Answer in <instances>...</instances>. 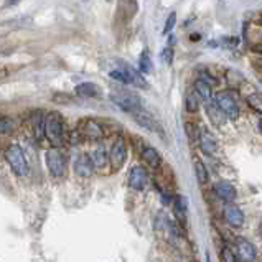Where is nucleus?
<instances>
[{"instance_id": "f257e3e1", "label": "nucleus", "mask_w": 262, "mask_h": 262, "mask_svg": "<svg viewBox=\"0 0 262 262\" xmlns=\"http://www.w3.org/2000/svg\"><path fill=\"white\" fill-rule=\"evenodd\" d=\"M45 137L50 140L51 145L56 148H59L64 142L68 140L66 134V124L59 112L51 111L50 114H46L45 119Z\"/></svg>"}, {"instance_id": "f03ea898", "label": "nucleus", "mask_w": 262, "mask_h": 262, "mask_svg": "<svg viewBox=\"0 0 262 262\" xmlns=\"http://www.w3.org/2000/svg\"><path fill=\"white\" fill-rule=\"evenodd\" d=\"M5 160L17 176H28V173H30V165H28L25 153H23V150L17 144H10L5 148Z\"/></svg>"}, {"instance_id": "7ed1b4c3", "label": "nucleus", "mask_w": 262, "mask_h": 262, "mask_svg": "<svg viewBox=\"0 0 262 262\" xmlns=\"http://www.w3.org/2000/svg\"><path fill=\"white\" fill-rule=\"evenodd\" d=\"M111 101L114 102L119 109H122L124 112H129V114H135V112L142 111V99L135 94V92L130 91H112L111 92Z\"/></svg>"}, {"instance_id": "20e7f679", "label": "nucleus", "mask_w": 262, "mask_h": 262, "mask_svg": "<svg viewBox=\"0 0 262 262\" xmlns=\"http://www.w3.org/2000/svg\"><path fill=\"white\" fill-rule=\"evenodd\" d=\"M76 132L79 134L81 140H87V142H99L106 135V130L102 127V124L94 119H83L78 124Z\"/></svg>"}, {"instance_id": "39448f33", "label": "nucleus", "mask_w": 262, "mask_h": 262, "mask_svg": "<svg viewBox=\"0 0 262 262\" xmlns=\"http://www.w3.org/2000/svg\"><path fill=\"white\" fill-rule=\"evenodd\" d=\"M46 167L55 178H61L66 173V158H64L63 152L59 148H50L46 150Z\"/></svg>"}, {"instance_id": "423d86ee", "label": "nucleus", "mask_w": 262, "mask_h": 262, "mask_svg": "<svg viewBox=\"0 0 262 262\" xmlns=\"http://www.w3.org/2000/svg\"><path fill=\"white\" fill-rule=\"evenodd\" d=\"M125 160H127V144L125 140L120 137H116V140L112 142L111 152H109V162H111V170L117 172L124 167Z\"/></svg>"}, {"instance_id": "0eeeda50", "label": "nucleus", "mask_w": 262, "mask_h": 262, "mask_svg": "<svg viewBox=\"0 0 262 262\" xmlns=\"http://www.w3.org/2000/svg\"><path fill=\"white\" fill-rule=\"evenodd\" d=\"M214 101H216V104L219 106V109L224 112V116H226L228 119L236 120L237 117H239V114H241V112H239V106H237L234 96H233L229 91L218 92L216 97H214Z\"/></svg>"}, {"instance_id": "6e6552de", "label": "nucleus", "mask_w": 262, "mask_h": 262, "mask_svg": "<svg viewBox=\"0 0 262 262\" xmlns=\"http://www.w3.org/2000/svg\"><path fill=\"white\" fill-rule=\"evenodd\" d=\"M127 183L132 190L135 191H142L145 190V186L148 185V173L142 165H134L129 170L127 176Z\"/></svg>"}, {"instance_id": "1a4fd4ad", "label": "nucleus", "mask_w": 262, "mask_h": 262, "mask_svg": "<svg viewBox=\"0 0 262 262\" xmlns=\"http://www.w3.org/2000/svg\"><path fill=\"white\" fill-rule=\"evenodd\" d=\"M119 69L124 73L125 79H127V84H132L135 87H140V89H145V87L148 86L147 81H145L144 74L139 71V69L132 68L130 64H127L125 61H120L119 63Z\"/></svg>"}, {"instance_id": "9d476101", "label": "nucleus", "mask_w": 262, "mask_h": 262, "mask_svg": "<svg viewBox=\"0 0 262 262\" xmlns=\"http://www.w3.org/2000/svg\"><path fill=\"white\" fill-rule=\"evenodd\" d=\"M94 163H92L89 153H79L74 158V173L81 178H89L94 173Z\"/></svg>"}, {"instance_id": "9b49d317", "label": "nucleus", "mask_w": 262, "mask_h": 262, "mask_svg": "<svg viewBox=\"0 0 262 262\" xmlns=\"http://www.w3.org/2000/svg\"><path fill=\"white\" fill-rule=\"evenodd\" d=\"M223 216L228 221L231 228H242L244 224V213L239 206H236L234 203H226L223 208Z\"/></svg>"}, {"instance_id": "f8f14e48", "label": "nucleus", "mask_w": 262, "mask_h": 262, "mask_svg": "<svg viewBox=\"0 0 262 262\" xmlns=\"http://www.w3.org/2000/svg\"><path fill=\"white\" fill-rule=\"evenodd\" d=\"M139 10L137 0H119L117 3V20L125 25L135 17V13Z\"/></svg>"}, {"instance_id": "ddd939ff", "label": "nucleus", "mask_w": 262, "mask_h": 262, "mask_svg": "<svg viewBox=\"0 0 262 262\" xmlns=\"http://www.w3.org/2000/svg\"><path fill=\"white\" fill-rule=\"evenodd\" d=\"M236 249L237 257L242 262H254L257 257V251L252 242H249L246 237H236Z\"/></svg>"}, {"instance_id": "4468645a", "label": "nucleus", "mask_w": 262, "mask_h": 262, "mask_svg": "<svg viewBox=\"0 0 262 262\" xmlns=\"http://www.w3.org/2000/svg\"><path fill=\"white\" fill-rule=\"evenodd\" d=\"M198 142H200V148L204 155H213L214 152L218 150V144L216 139L213 137V134L209 132L206 127H200V134H198Z\"/></svg>"}, {"instance_id": "2eb2a0df", "label": "nucleus", "mask_w": 262, "mask_h": 262, "mask_svg": "<svg viewBox=\"0 0 262 262\" xmlns=\"http://www.w3.org/2000/svg\"><path fill=\"white\" fill-rule=\"evenodd\" d=\"M134 119H135V122L140 125V127H144V129H147V130H152V132H162V127L158 125L157 119L153 117L150 112H147L145 109L135 112Z\"/></svg>"}, {"instance_id": "dca6fc26", "label": "nucleus", "mask_w": 262, "mask_h": 262, "mask_svg": "<svg viewBox=\"0 0 262 262\" xmlns=\"http://www.w3.org/2000/svg\"><path fill=\"white\" fill-rule=\"evenodd\" d=\"M214 191H216V195L224 201V203H233V201L237 198V191L229 181H218V183L214 185Z\"/></svg>"}, {"instance_id": "f3484780", "label": "nucleus", "mask_w": 262, "mask_h": 262, "mask_svg": "<svg viewBox=\"0 0 262 262\" xmlns=\"http://www.w3.org/2000/svg\"><path fill=\"white\" fill-rule=\"evenodd\" d=\"M89 157H91V160L92 163H94V168L96 170H106V167L107 165H111V162H109V155H107V150L102 145H97V147H94L91 150L89 153Z\"/></svg>"}, {"instance_id": "a211bd4d", "label": "nucleus", "mask_w": 262, "mask_h": 262, "mask_svg": "<svg viewBox=\"0 0 262 262\" xmlns=\"http://www.w3.org/2000/svg\"><path fill=\"white\" fill-rule=\"evenodd\" d=\"M140 158H142V160L147 163V167H150V168H158L162 165L160 152H158L155 147H150V145H145V147L142 148Z\"/></svg>"}, {"instance_id": "6ab92c4d", "label": "nucleus", "mask_w": 262, "mask_h": 262, "mask_svg": "<svg viewBox=\"0 0 262 262\" xmlns=\"http://www.w3.org/2000/svg\"><path fill=\"white\" fill-rule=\"evenodd\" d=\"M204 109H206V114L209 120L213 122V125H216V127H221V125L226 122V116H224V112L219 109V106L216 104V101H209L204 104Z\"/></svg>"}, {"instance_id": "aec40b11", "label": "nucleus", "mask_w": 262, "mask_h": 262, "mask_svg": "<svg viewBox=\"0 0 262 262\" xmlns=\"http://www.w3.org/2000/svg\"><path fill=\"white\" fill-rule=\"evenodd\" d=\"M45 119H46V116H45V112L43 111H33L31 112V116H30V124H31V129H33V134H35V137L41 140L45 137Z\"/></svg>"}, {"instance_id": "412c9836", "label": "nucleus", "mask_w": 262, "mask_h": 262, "mask_svg": "<svg viewBox=\"0 0 262 262\" xmlns=\"http://www.w3.org/2000/svg\"><path fill=\"white\" fill-rule=\"evenodd\" d=\"M173 211H175V218L180 224L186 223V213H188V200L183 195H176L173 200Z\"/></svg>"}, {"instance_id": "4be33fe9", "label": "nucleus", "mask_w": 262, "mask_h": 262, "mask_svg": "<svg viewBox=\"0 0 262 262\" xmlns=\"http://www.w3.org/2000/svg\"><path fill=\"white\" fill-rule=\"evenodd\" d=\"M74 92L79 97H101L102 89L94 83H81L74 87Z\"/></svg>"}, {"instance_id": "5701e85b", "label": "nucleus", "mask_w": 262, "mask_h": 262, "mask_svg": "<svg viewBox=\"0 0 262 262\" xmlns=\"http://www.w3.org/2000/svg\"><path fill=\"white\" fill-rule=\"evenodd\" d=\"M193 91L196 92V96L200 97V101H203L204 104L209 101H213V89L211 86H209L208 83H204L203 79H196L195 84H193Z\"/></svg>"}, {"instance_id": "b1692460", "label": "nucleus", "mask_w": 262, "mask_h": 262, "mask_svg": "<svg viewBox=\"0 0 262 262\" xmlns=\"http://www.w3.org/2000/svg\"><path fill=\"white\" fill-rule=\"evenodd\" d=\"M193 168H195L196 181H198L200 185H206L208 180H209V173L206 170V167H204V163L196 158V160L193 162Z\"/></svg>"}, {"instance_id": "393cba45", "label": "nucleus", "mask_w": 262, "mask_h": 262, "mask_svg": "<svg viewBox=\"0 0 262 262\" xmlns=\"http://www.w3.org/2000/svg\"><path fill=\"white\" fill-rule=\"evenodd\" d=\"M139 71L142 74H150L153 71V63H152V56L148 53V50H144L142 55L139 58Z\"/></svg>"}, {"instance_id": "a878e982", "label": "nucleus", "mask_w": 262, "mask_h": 262, "mask_svg": "<svg viewBox=\"0 0 262 262\" xmlns=\"http://www.w3.org/2000/svg\"><path fill=\"white\" fill-rule=\"evenodd\" d=\"M198 109H200V97L196 96L195 91H188L185 96V111L193 114Z\"/></svg>"}, {"instance_id": "bb28decb", "label": "nucleus", "mask_w": 262, "mask_h": 262, "mask_svg": "<svg viewBox=\"0 0 262 262\" xmlns=\"http://www.w3.org/2000/svg\"><path fill=\"white\" fill-rule=\"evenodd\" d=\"M13 129H15V122H13V119L7 117V116H0V135L12 134Z\"/></svg>"}, {"instance_id": "cd10ccee", "label": "nucleus", "mask_w": 262, "mask_h": 262, "mask_svg": "<svg viewBox=\"0 0 262 262\" xmlns=\"http://www.w3.org/2000/svg\"><path fill=\"white\" fill-rule=\"evenodd\" d=\"M173 56H175V51H173L172 46H165V48L162 50V53H160V58H162V61H163L165 66H172Z\"/></svg>"}, {"instance_id": "c85d7f7f", "label": "nucleus", "mask_w": 262, "mask_h": 262, "mask_svg": "<svg viewBox=\"0 0 262 262\" xmlns=\"http://www.w3.org/2000/svg\"><path fill=\"white\" fill-rule=\"evenodd\" d=\"M247 104L251 106V109H254L256 112L262 114V96H257V94L249 96L247 97Z\"/></svg>"}, {"instance_id": "c756f323", "label": "nucleus", "mask_w": 262, "mask_h": 262, "mask_svg": "<svg viewBox=\"0 0 262 262\" xmlns=\"http://www.w3.org/2000/svg\"><path fill=\"white\" fill-rule=\"evenodd\" d=\"M221 259H223V262H237V254L233 252L231 247L224 246L221 249Z\"/></svg>"}, {"instance_id": "7c9ffc66", "label": "nucleus", "mask_w": 262, "mask_h": 262, "mask_svg": "<svg viewBox=\"0 0 262 262\" xmlns=\"http://www.w3.org/2000/svg\"><path fill=\"white\" fill-rule=\"evenodd\" d=\"M185 132H186V135H188V139L191 140V142H195V140H198L200 129L196 127V125L191 124V122H186V124H185Z\"/></svg>"}, {"instance_id": "2f4dec72", "label": "nucleus", "mask_w": 262, "mask_h": 262, "mask_svg": "<svg viewBox=\"0 0 262 262\" xmlns=\"http://www.w3.org/2000/svg\"><path fill=\"white\" fill-rule=\"evenodd\" d=\"M176 23V12H172L170 15H168L167 22H165V27H163V35H168L170 31L173 30V27H175Z\"/></svg>"}, {"instance_id": "473e14b6", "label": "nucleus", "mask_w": 262, "mask_h": 262, "mask_svg": "<svg viewBox=\"0 0 262 262\" xmlns=\"http://www.w3.org/2000/svg\"><path fill=\"white\" fill-rule=\"evenodd\" d=\"M8 74H10V69H8L5 64H0V81H3Z\"/></svg>"}, {"instance_id": "72a5a7b5", "label": "nucleus", "mask_w": 262, "mask_h": 262, "mask_svg": "<svg viewBox=\"0 0 262 262\" xmlns=\"http://www.w3.org/2000/svg\"><path fill=\"white\" fill-rule=\"evenodd\" d=\"M20 2H22V0H7L5 5L7 7H13V5H17V3H20Z\"/></svg>"}, {"instance_id": "f704fd0d", "label": "nucleus", "mask_w": 262, "mask_h": 262, "mask_svg": "<svg viewBox=\"0 0 262 262\" xmlns=\"http://www.w3.org/2000/svg\"><path fill=\"white\" fill-rule=\"evenodd\" d=\"M201 38V36L198 35V33H193V35H191V41H198Z\"/></svg>"}, {"instance_id": "c9c22d12", "label": "nucleus", "mask_w": 262, "mask_h": 262, "mask_svg": "<svg viewBox=\"0 0 262 262\" xmlns=\"http://www.w3.org/2000/svg\"><path fill=\"white\" fill-rule=\"evenodd\" d=\"M259 130H261V134H262V120H259Z\"/></svg>"}, {"instance_id": "e433bc0d", "label": "nucleus", "mask_w": 262, "mask_h": 262, "mask_svg": "<svg viewBox=\"0 0 262 262\" xmlns=\"http://www.w3.org/2000/svg\"><path fill=\"white\" fill-rule=\"evenodd\" d=\"M259 22L262 23V13H261V17H259Z\"/></svg>"}, {"instance_id": "4c0bfd02", "label": "nucleus", "mask_w": 262, "mask_h": 262, "mask_svg": "<svg viewBox=\"0 0 262 262\" xmlns=\"http://www.w3.org/2000/svg\"><path fill=\"white\" fill-rule=\"evenodd\" d=\"M193 262H196V261H193Z\"/></svg>"}]
</instances>
